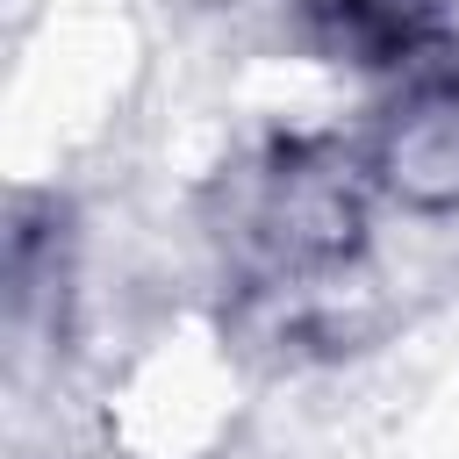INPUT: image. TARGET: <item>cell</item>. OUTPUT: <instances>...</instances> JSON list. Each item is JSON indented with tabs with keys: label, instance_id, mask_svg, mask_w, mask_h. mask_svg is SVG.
<instances>
[{
	"label": "cell",
	"instance_id": "obj_1",
	"mask_svg": "<svg viewBox=\"0 0 459 459\" xmlns=\"http://www.w3.org/2000/svg\"><path fill=\"white\" fill-rule=\"evenodd\" d=\"M394 186H409L416 201L459 194V100H423L394 129Z\"/></svg>",
	"mask_w": 459,
	"mask_h": 459
}]
</instances>
